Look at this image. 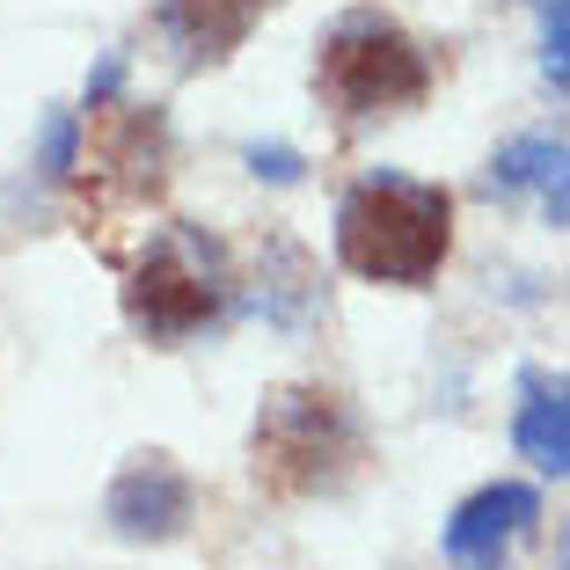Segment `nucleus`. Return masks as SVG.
<instances>
[{
    "instance_id": "nucleus-5",
    "label": "nucleus",
    "mask_w": 570,
    "mask_h": 570,
    "mask_svg": "<svg viewBox=\"0 0 570 570\" xmlns=\"http://www.w3.org/2000/svg\"><path fill=\"white\" fill-rule=\"evenodd\" d=\"M168 168V125L154 102H102L88 110V147H81V176L102 190V205H139L161 190Z\"/></svg>"
},
{
    "instance_id": "nucleus-7",
    "label": "nucleus",
    "mask_w": 570,
    "mask_h": 570,
    "mask_svg": "<svg viewBox=\"0 0 570 570\" xmlns=\"http://www.w3.org/2000/svg\"><path fill=\"white\" fill-rule=\"evenodd\" d=\"M541 520V498L527 483H483L475 498L453 504L446 520V563L453 570H504L512 549L534 534Z\"/></svg>"
},
{
    "instance_id": "nucleus-13",
    "label": "nucleus",
    "mask_w": 570,
    "mask_h": 570,
    "mask_svg": "<svg viewBox=\"0 0 570 570\" xmlns=\"http://www.w3.org/2000/svg\"><path fill=\"white\" fill-rule=\"evenodd\" d=\"M541 73L556 88H570V0H549L541 8Z\"/></svg>"
},
{
    "instance_id": "nucleus-15",
    "label": "nucleus",
    "mask_w": 570,
    "mask_h": 570,
    "mask_svg": "<svg viewBox=\"0 0 570 570\" xmlns=\"http://www.w3.org/2000/svg\"><path fill=\"white\" fill-rule=\"evenodd\" d=\"M563 570H570V527H563Z\"/></svg>"
},
{
    "instance_id": "nucleus-12",
    "label": "nucleus",
    "mask_w": 570,
    "mask_h": 570,
    "mask_svg": "<svg viewBox=\"0 0 570 570\" xmlns=\"http://www.w3.org/2000/svg\"><path fill=\"white\" fill-rule=\"evenodd\" d=\"M37 161H45V176H51V184H73V176H81V118H73V110H51Z\"/></svg>"
},
{
    "instance_id": "nucleus-10",
    "label": "nucleus",
    "mask_w": 570,
    "mask_h": 570,
    "mask_svg": "<svg viewBox=\"0 0 570 570\" xmlns=\"http://www.w3.org/2000/svg\"><path fill=\"white\" fill-rule=\"evenodd\" d=\"M512 446L534 461L541 475H570V373L556 381H527V403L512 417Z\"/></svg>"
},
{
    "instance_id": "nucleus-4",
    "label": "nucleus",
    "mask_w": 570,
    "mask_h": 570,
    "mask_svg": "<svg viewBox=\"0 0 570 570\" xmlns=\"http://www.w3.org/2000/svg\"><path fill=\"white\" fill-rule=\"evenodd\" d=\"M315 88L336 118H403L432 96V51L403 30L395 16H344L330 37H322V59H315Z\"/></svg>"
},
{
    "instance_id": "nucleus-9",
    "label": "nucleus",
    "mask_w": 570,
    "mask_h": 570,
    "mask_svg": "<svg viewBox=\"0 0 570 570\" xmlns=\"http://www.w3.org/2000/svg\"><path fill=\"white\" fill-rule=\"evenodd\" d=\"M490 198L504 205H534L549 227H570V147L549 132H520L490 154Z\"/></svg>"
},
{
    "instance_id": "nucleus-6",
    "label": "nucleus",
    "mask_w": 570,
    "mask_h": 570,
    "mask_svg": "<svg viewBox=\"0 0 570 570\" xmlns=\"http://www.w3.org/2000/svg\"><path fill=\"white\" fill-rule=\"evenodd\" d=\"M102 520L118 527L125 541H176L198 520V483H190L168 453H132L102 498Z\"/></svg>"
},
{
    "instance_id": "nucleus-1",
    "label": "nucleus",
    "mask_w": 570,
    "mask_h": 570,
    "mask_svg": "<svg viewBox=\"0 0 570 570\" xmlns=\"http://www.w3.org/2000/svg\"><path fill=\"white\" fill-rule=\"evenodd\" d=\"M336 256L373 285H432L453 256V190L366 168L336 205Z\"/></svg>"
},
{
    "instance_id": "nucleus-14",
    "label": "nucleus",
    "mask_w": 570,
    "mask_h": 570,
    "mask_svg": "<svg viewBox=\"0 0 570 570\" xmlns=\"http://www.w3.org/2000/svg\"><path fill=\"white\" fill-rule=\"evenodd\" d=\"M249 168L271 176V184H301V154L293 147H249Z\"/></svg>"
},
{
    "instance_id": "nucleus-11",
    "label": "nucleus",
    "mask_w": 570,
    "mask_h": 570,
    "mask_svg": "<svg viewBox=\"0 0 570 570\" xmlns=\"http://www.w3.org/2000/svg\"><path fill=\"white\" fill-rule=\"evenodd\" d=\"M278 256H285V271L278 278H256L264 285V293H256V301H264V315L278 322V330H301L307 315H315V301H322V285H315V264H307V249H293V242H278Z\"/></svg>"
},
{
    "instance_id": "nucleus-3",
    "label": "nucleus",
    "mask_w": 570,
    "mask_h": 570,
    "mask_svg": "<svg viewBox=\"0 0 570 570\" xmlns=\"http://www.w3.org/2000/svg\"><path fill=\"white\" fill-rule=\"evenodd\" d=\"M235 256L198 219H168L125 271V322L147 344H190L235 315Z\"/></svg>"
},
{
    "instance_id": "nucleus-8",
    "label": "nucleus",
    "mask_w": 570,
    "mask_h": 570,
    "mask_svg": "<svg viewBox=\"0 0 570 570\" xmlns=\"http://www.w3.org/2000/svg\"><path fill=\"white\" fill-rule=\"evenodd\" d=\"M271 0H161L154 8V30L161 45L176 51V67H219V59H235L249 45V30L264 22Z\"/></svg>"
},
{
    "instance_id": "nucleus-2",
    "label": "nucleus",
    "mask_w": 570,
    "mask_h": 570,
    "mask_svg": "<svg viewBox=\"0 0 570 570\" xmlns=\"http://www.w3.org/2000/svg\"><path fill=\"white\" fill-rule=\"evenodd\" d=\"M366 461V424L358 410L315 381H285L264 395L249 432V475L271 498H322V490H344Z\"/></svg>"
}]
</instances>
